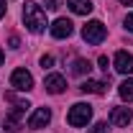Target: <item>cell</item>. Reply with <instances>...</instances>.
Returning <instances> with one entry per match:
<instances>
[{"label": "cell", "mask_w": 133, "mask_h": 133, "mask_svg": "<svg viewBox=\"0 0 133 133\" xmlns=\"http://www.w3.org/2000/svg\"><path fill=\"white\" fill-rule=\"evenodd\" d=\"M23 23L31 33H41L49 23H46V10L36 3H26L23 5Z\"/></svg>", "instance_id": "cell-1"}, {"label": "cell", "mask_w": 133, "mask_h": 133, "mask_svg": "<svg viewBox=\"0 0 133 133\" xmlns=\"http://www.w3.org/2000/svg\"><path fill=\"white\" fill-rule=\"evenodd\" d=\"M90 118H92V105H87V102H77V105L69 108V113H66V123L74 125V128H82V125L90 123Z\"/></svg>", "instance_id": "cell-2"}, {"label": "cell", "mask_w": 133, "mask_h": 133, "mask_svg": "<svg viewBox=\"0 0 133 133\" xmlns=\"http://www.w3.org/2000/svg\"><path fill=\"white\" fill-rule=\"evenodd\" d=\"M105 36H108V31H105V26H102L100 21H90V23L82 28V38L87 41V44H102Z\"/></svg>", "instance_id": "cell-3"}, {"label": "cell", "mask_w": 133, "mask_h": 133, "mask_svg": "<svg viewBox=\"0 0 133 133\" xmlns=\"http://www.w3.org/2000/svg\"><path fill=\"white\" fill-rule=\"evenodd\" d=\"M10 84H13L16 90H21V92H28V90L33 87L31 72H26V69H16V72L10 74Z\"/></svg>", "instance_id": "cell-4"}, {"label": "cell", "mask_w": 133, "mask_h": 133, "mask_svg": "<svg viewBox=\"0 0 133 133\" xmlns=\"http://www.w3.org/2000/svg\"><path fill=\"white\" fill-rule=\"evenodd\" d=\"M51 36L54 38H66V36H72V31H74V23L69 21V18H56L54 23H51Z\"/></svg>", "instance_id": "cell-5"}, {"label": "cell", "mask_w": 133, "mask_h": 133, "mask_svg": "<svg viewBox=\"0 0 133 133\" xmlns=\"http://www.w3.org/2000/svg\"><path fill=\"white\" fill-rule=\"evenodd\" d=\"M113 64H115V72H120V74H131V72H133V54H128V51H118L115 59H113Z\"/></svg>", "instance_id": "cell-6"}, {"label": "cell", "mask_w": 133, "mask_h": 133, "mask_svg": "<svg viewBox=\"0 0 133 133\" xmlns=\"http://www.w3.org/2000/svg\"><path fill=\"white\" fill-rule=\"evenodd\" d=\"M49 120H51V110L49 108H38L28 118V128H44V125H49Z\"/></svg>", "instance_id": "cell-7"}, {"label": "cell", "mask_w": 133, "mask_h": 133, "mask_svg": "<svg viewBox=\"0 0 133 133\" xmlns=\"http://www.w3.org/2000/svg\"><path fill=\"white\" fill-rule=\"evenodd\" d=\"M44 87H46V92H51V95H62L64 87H66V79L62 74H49L44 79Z\"/></svg>", "instance_id": "cell-8"}, {"label": "cell", "mask_w": 133, "mask_h": 133, "mask_svg": "<svg viewBox=\"0 0 133 133\" xmlns=\"http://www.w3.org/2000/svg\"><path fill=\"white\" fill-rule=\"evenodd\" d=\"M133 120V110L131 108H113L110 110V123L113 125H128Z\"/></svg>", "instance_id": "cell-9"}, {"label": "cell", "mask_w": 133, "mask_h": 133, "mask_svg": "<svg viewBox=\"0 0 133 133\" xmlns=\"http://www.w3.org/2000/svg\"><path fill=\"white\" fill-rule=\"evenodd\" d=\"M66 5H69V10L72 13H77V16H90L92 13V0H66Z\"/></svg>", "instance_id": "cell-10"}, {"label": "cell", "mask_w": 133, "mask_h": 133, "mask_svg": "<svg viewBox=\"0 0 133 133\" xmlns=\"http://www.w3.org/2000/svg\"><path fill=\"white\" fill-rule=\"evenodd\" d=\"M21 115H23V108H13V110L8 113V118H5V131L16 133L18 131V123H21Z\"/></svg>", "instance_id": "cell-11"}, {"label": "cell", "mask_w": 133, "mask_h": 133, "mask_svg": "<svg viewBox=\"0 0 133 133\" xmlns=\"http://www.w3.org/2000/svg\"><path fill=\"white\" fill-rule=\"evenodd\" d=\"M82 92H92V95H102L105 92V82H97V79H87V82H82V87H79Z\"/></svg>", "instance_id": "cell-12"}, {"label": "cell", "mask_w": 133, "mask_h": 133, "mask_svg": "<svg viewBox=\"0 0 133 133\" xmlns=\"http://www.w3.org/2000/svg\"><path fill=\"white\" fill-rule=\"evenodd\" d=\"M118 95L125 100V102H133V79L120 82V87H118Z\"/></svg>", "instance_id": "cell-13"}, {"label": "cell", "mask_w": 133, "mask_h": 133, "mask_svg": "<svg viewBox=\"0 0 133 133\" xmlns=\"http://www.w3.org/2000/svg\"><path fill=\"white\" fill-rule=\"evenodd\" d=\"M90 69H92V64L87 59H74V64H72V72L74 74H90Z\"/></svg>", "instance_id": "cell-14"}, {"label": "cell", "mask_w": 133, "mask_h": 133, "mask_svg": "<svg viewBox=\"0 0 133 133\" xmlns=\"http://www.w3.org/2000/svg\"><path fill=\"white\" fill-rule=\"evenodd\" d=\"M46 8L49 10H59L62 8V0H46Z\"/></svg>", "instance_id": "cell-15"}, {"label": "cell", "mask_w": 133, "mask_h": 133, "mask_svg": "<svg viewBox=\"0 0 133 133\" xmlns=\"http://www.w3.org/2000/svg\"><path fill=\"white\" fill-rule=\"evenodd\" d=\"M51 64H54V56H49V54H46V56H41V66H44V69H49Z\"/></svg>", "instance_id": "cell-16"}, {"label": "cell", "mask_w": 133, "mask_h": 133, "mask_svg": "<svg viewBox=\"0 0 133 133\" xmlns=\"http://www.w3.org/2000/svg\"><path fill=\"white\" fill-rule=\"evenodd\" d=\"M90 133H108V123H97V125H95Z\"/></svg>", "instance_id": "cell-17"}, {"label": "cell", "mask_w": 133, "mask_h": 133, "mask_svg": "<svg viewBox=\"0 0 133 133\" xmlns=\"http://www.w3.org/2000/svg\"><path fill=\"white\" fill-rule=\"evenodd\" d=\"M123 26H125V28H128V31L133 33V13H128V16H125V21H123Z\"/></svg>", "instance_id": "cell-18"}, {"label": "cell", "mask_w": 133, "mask_h": 133, "mask_svg": "<svg viewBox=\"0 0 133 133\" xmlns=\"http://www.w3.org/2000/svg\"><path fill=\"white\" fill-rule=\"evenodd\" d=\"M21 46V41H18V36H10V49H18Z\"/></svg>", "instance_id": "cell-19"}, {"label": "cell", "mask_w": 133, "mask_h": 133, "mask_svg": "<svg viewBox=\"0 0 133 133\" xmlns=\"http://www.w3.org/2000/svg\"><path fill=\"white\" fill-rule=\"evenodd\" d=\"M100 66H102V69L108 72V56H100Z\"/></svg>", "instance_id": "cell-20"}, {"label": "cell", "mask_w": 133, "mask_h": 133, "mask_svg": "<svg viewBox=\"0 0 133 133\" xmlns=\"http://www.w3.org/2000/svg\"><path fill=\"white\" fill-rule=\"evenodd\" d=\"M5 16V0H0V18Z\"/></svg>", "instance_id": "cell-21"}, {"label": "cell", "mask_w": 133, "mask_h": 133, "mask_svg": "<svg viewBox=\"0 0 133 133\" xmlns=\"http://www.w3.org/2000/svg\"><path fill=\"white\" fill-rule=\"evenodd\" d=\"M3 62H5V54H3V49H0V64H3Z\"/></svg>", "instance_id": "cell-22"}, {"label": "cell", "mask_w": 133, "mask_h": 133, "mask_svg": "<svg viewBox=\"0 0 133 133\" xmlns=\"http://www.w3.org/2000/svg\"><path fill=\"white\" fill-rule=\"evenodd\" d=\"M120 3H123V5H133V0H120Z\"/></svg>", "instance_id": "cell-23"}]
</instances>
